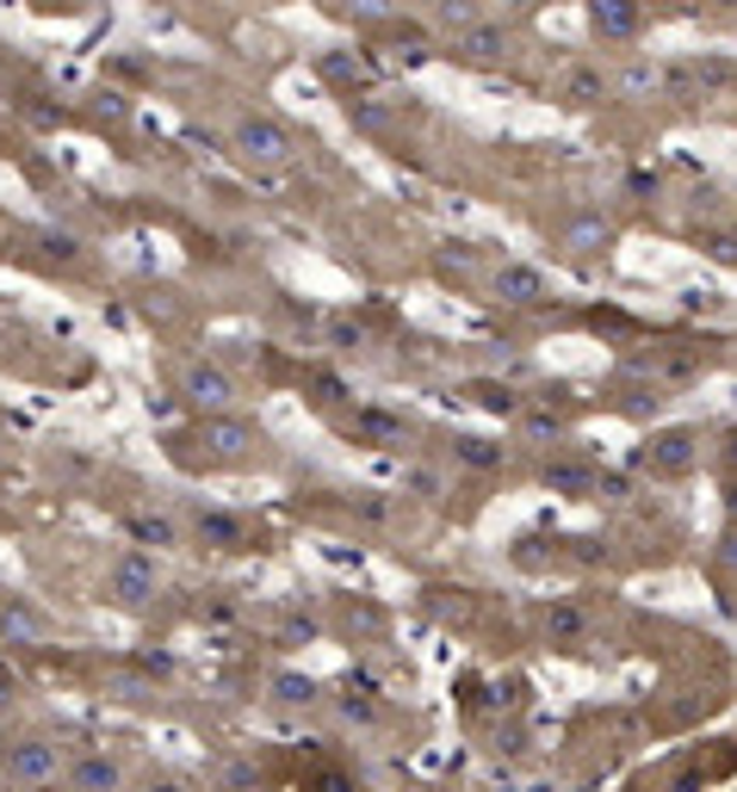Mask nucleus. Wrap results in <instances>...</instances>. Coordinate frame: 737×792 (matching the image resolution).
Segmentation results:
<instances>
[{"mask_svg":"<svg viewBox=\"0 0 737 792\" xmlns=\"http://www.w3.org/2000/svg\"><path fill=\"white\" fill-rule=\"evenodd\" d=\"M471 390H477V403L496 409V415H520V397L508 384H489V378H484V384H471Z\"/></svg>","mask_w":737,"mask_h":792,"instance_id":"24","label":"nucleus"},{"mask_svg":"<svg viewBox=\"0 0 737 792\" xmlns=\"http://www.w3.org/2000/svg\"><path fill=\"white\" fill-rule=\"evenodd\" d=\"M56 768H63V756H56L50 737H19V743L0 749V774L13 786H56Z\"/></svg>","mask_w":737,"mask_h":792,"instance_id":"1","label":"nucleus"},{"mask_svg":"<svg viewBox=\"0 0 737 792\" xmlns=\"http://www.w3.org/2000/svg\"><path fill=\"white\" fill-rule=\"evenodd\" d=\"M713 7H725V13H737V0H713Z\"/></svg>","mask_w":737,"mask_h":792,"instance_id":"33","label":"nucleus"},{"mask_svg":"<svg viewBox=\"0 0 737 792\" xmlns=\"http://www.w3.org/2000/svg\"><path fill=\"white\" fill-rule=\"evenodd\" d=\"M335 13H347V19H391L397 0H335Z\"/></svg>","mask_w":737,"mask_h":792,"instance_id":"25","label":"nucleus"},{"mask_svg":"<svg viewBox=\"0 0 737 792\" xmlns=\"http://www.w3.org/2000/svg\"><path fill=\"white\" fill-rule=\"evenodd\" d=\"M558 242H565L570 254H582V261H596V254L613 249V223H601L596 211H582V218L558 223Z\"/></svg>","mask_w":737,"mask_h":792,"instance_id":"12","label":"nucleus"},{"mask_svg":"<svg viewBox=\"0 0 737 792\" xmlns=\"http://www.w3.org/2000/svg\"><path fill=\"white\" fill-rule=\"evenodd\" d=\"M546 637L558 644V651H577V644L596 637V613H589L577 594H558V601L546 606Z\"/></svg>","mask_w":737,"mask_h":792,"instance_id":"7","label":"nucleus"},{"mask_svg":"<svg viewBox=\"0 0 737 792\" xmlns=\"http://www.w3.org/2000/svg\"><path fill=\"white\" fill-rule=\"evenodd\" d=\"M657 94H663V99H682V106H688V99H706V94H701V75H694L688 56L657 63Z\"/></svg>","mask_w":737,"mask_h":792,"instance_id":"17","label":"nucleus"},{"mask_svg":"<svg viewBox=\"0 0 737 792\" xmlns=\"http://www.w3.org/2000/svg\"><path fill=\"white\" fill-rule=\"evenodd\" d=\"M341 718H347V725H372V718H378V699H366V694H354V687H347V694H341Z\"/></svg>","mask_w":737,"mask_h":792,"instance_id":"26","label":"nucleus"},{"mask_svg":"<svg viewBox=\"0 0 737 792\" xmlns=\"http://www.w3.org/2000/svg\"><path fill=\"white\" fill-rule=\"evenodd\" d=\"M539 483H546L551 496H565V501H596L601 471L589 465V458H577V452H551L546 471H539Z\"/></svg>","mask_w":737,"mask_h":792,"instance_id":"5","label":"nucleus"},{"mask_svg":"<svg viewBox=\"0 0 737 792\" xmlns=\"http://www.w3.org/2000/svg\"><path fill=\"white\" fill-rule=\"evenodd\" d=\"M453 56H465V63H503L508 56V32L496 25V19H471L465 32L453 38Z\"/></svg>","mask_w":737,"mask_h":792,"instance_id":"10","label":"nucleus"},{"mask_svg":"<svg viewBox=\"0 0 737 792\" xmlns=\"http://www.w3.org/2000/svg\"><path fill=\"white\" fill-rule=\"evenodd\" d=\"M719 563H725V570H737V527L725 532V545H719Z\"/></svg>","mask_w":737,"mask_h":792,"instance_id":"29","label":"nucleus"},{"mask_svg":"<svg viewBox=\"0 0 737 792\" xmlns=\"http://www.w3.org/2000/svg\"><path fill=\"white\" fill-rule=\"evenodd\" d=\"M180 397H187L199 415H223V409L235 403V384H230V372L223 366H187V378H180Z\"/></svg>","mask_w":737,"mask_h":792,"instance_id":"6","label":"nucleus"},{"mask_svg":"<svg viewBox=\"0 0 737 792\" xmlns=\"http://www.w3.org/2000/svg\"><path fill=\"white\" fill-rule=\"evenodd\" d=\"M199 440H204L211 452H218V458H242V452H249L261 434H254V421H235V415H204V421H199Z\"/></svg>","mask_w":737,"mask_h":792,"instance_id":"11","label":"nucleus"},{"mask_svg":"<svg viewBox=\"0 0 737 792\" xmlns=\"http://www.w3.org/2000/svg\"><path fill=\"white\" fill-rule=\"evenodd\" d=\"M453 465H465V471H503L508 465V446H496V440H484V434H453Z\"/></svg>","mask_w":737,"mask_h":792,"instance_id":"16","label":"nucleus"},{"mask_svg":"<svg viewBox=\"0 0 737 792\" xmlns=\"http://www.w3.org/2000/svg\"><path fill=\"white\" fill-rule=\"evenodd\" d=\"M149 792H192L187 780H161V786H149Z\"/></svg>","mask_w":737,"mask_h":792,"instance_id":"31","label":"nucleus"},{"mask_svg":"<svg viewBox=\"0 0 737 792\" xmlns=\"http://www.w3.org/2000/svg\"><path fill=\"white\" fill-rule=\"evenodd\" d=\"M694 63V75H701V94L713 99V94H725V87H737V63L731 56H688Z\"/></svg>","mask_w":737,"mask_h":792,"instance_id":"20","label":"nucleus"},{"mask_svg":"<svg viewBox=\"0 0 737 792\" xmlns=\"http://www.w3.org/2000/svg\"><path fill=\"white\" fill-rule=\"evenodd\" d=\"M50 632V620L38 613L32 601H19V594H7V606H0V637L7 644H38V637Z\"/></svg>","mask_w":737,"mask_h":792,"instance_id":"14","label":"nucleus"},{"mask_svg":"<svg viewBox=\"0 0 737 792\" xmlns=\"http://www.w3.org/2000/svg\"><path fill=\"white\" fill-rule=\"evenodd\" d=\"M706 254L713 261H725V266H737V235L725 230V235H706Z\"/></svg>","mask_w":737,"mask_h":792,"instance_id":"28","label":"nucleus"},{"mask_svg":"<svg viewBox=\"0 0 737 792\" xmlns=\"http://www.w3.org/2000/svg\"><path fill=\"white\" fill-rule=\"evenodd\" d=\"M489 292H496V304H508V310H539V304H551V279L527 261H503L489 273Z\"/></svg>","mask_w":737,"mask_h":792,"instance_id":"3","label":"nucleus"},{"mask_svg":"<svg viewBox=\"0 0 737 792\" xmlns=\"http://www.w3.org/2000/svg\"><path fill=\"white\" fill-rule=\"evenodd\" d=\"M489 749H496V756H508V761H520V756H527V730H520V725L496 730V743H489Z\"/></svg>","mask_w":737,"mask_h":792,"instance_id":"27","label":"nucleus"},{"mask_svg":"<svg viewBox=\"0 0 737 792\" xmlns=\"http://www.w3.org/2000/svg\"><path fill=\"white\" fill-rule=\"evenodd\" d=\"M608 87H620L627 99H651L657 94V63H627L620 75H608Z\"/></svg>","mask_w":737,"mask_h":792,"instance_id":"22","label":"nucleus"},{"mask_svg":"<svg viewBox=\"0 0 737 792\" xmlns=\"http://www.w3.org/2000/svg\"><path fill=\"white\" fill-rule=\"evenodd\" d=\"M694 458H701V434L694 427H670V434H651L639 452V465L651 471V477H688Z\"/></svg>","mask_w":737,"mask_h":792,"instance_id":"4","label":"nucleus"},{"mask_svg":"<svg viewBox=\"0 0 737 792\" xmlns=\"http://www.w3.org/2000/svg\"><path fill=\"white\" fill-rule=\"evenodd\" d=\"M725 465H731V471H737V434H731V440H725Z\"/></svg>","mask_w":737,"mask_h":792,"instance_id":"32","label":"nucleus"},{"mask_svg":"<svg viewBox=\"0 0 737 792\" xmlns=\"http://www.w3.org/2000/svg\"><path fill=\"white\" fill-rule=\"evenodd\" d=\"M608 94H613V87H608V75H601L596 63H577L565 75V106H577V112H596Z\"/></svg>","mask_w":737,"mask_h":792,"instance_id":"15","label":"nucleus"},{"mask_svg":"<svg viewBox=\"0 0 737 792\" xmlns=\"http://www.w3.org/2000/svg\"><path fill=\"white\" fill-rule=\"evenodd\" d=\"M156 589H161V575H156V558H149V551H118V558H112L106 594H112L118 606H130V613H137V606L156 601Z\"/></svg>","mask_w":737,"mask_h":792,"instance_id":"2","label":"nucleus"},{"mask_svg":"<svg viewBox=\"0 0 737 792\" xmlns=\"http://www.w3.org/2000/svg\"><path fill=\"white\" fill-rule=\"evenodd\" d=\"M273 706H292V712L304 706V712H310L316 706V682L310 675H273Z\"/></svg>","mask_w":737,"mask_h":792,"instance_id":"23","label":"nucleus"},{"mask_svg":"<svg viewBox=\"0 0 737 792\" xmlns=\"http://www.w3.org/2000/svg\"><path fill=\"white\" fill-rule=\"evenodd\" d=\"M644 25V7L639 0H589V32L601 44H632Z\"/></svg>","mask_w":737,"mask_h":792,"instance_id":"8","label":"nucleus"},{"mask_svg":"<svg viewBox=\"0 0 737 792\" xmlns=\"http://www.w3.org/2000/svg\"><path fill=\"white\" fill-rule=\"evenodd\" d=\"M235 149L249 161H285L292 156V130L273 125V118H242V125H235Z\"/></svg>","mask_w":737,"mask_h":792,"instance_id":"9","label":"nucleus"},{"mask_svg":"<svg viewBox=\"0 0 737 792\" xmlns=\"http://www.w3.org/2000/svg\"><path fill=\"white\" fill-rule=\"evenodd\" d=\"M725 520L737 527V483H725Z\"/></svg>","mask_w":737,"mask_h":792,"instance_id":"30","label":"nucleus"},{"mask_svg":"<svg viewBox=\"0 0 737 792\" xmlns=\"http://www.w3.org/2000/svg\"><path fill=\"white\" fill-rule=\"evenodd\" d=\"M125 532L137 545H156V551H173V545H180V527H173L168 514H130Z\"/></svg>","mask_w":737,"mask_h":792,"instance_id":"19","label":"nucleus"},{"mask_svg":"<svg viewBox=\"0 0 737 792\" xmlns=\"http://www.w3.org/2000/svg\"><path fill=\"white\" fill-rule=\"evenodd\" d=\"M520 434L527 440H551V446H558V440L570 434V421L558 415V409H527L520 403Z\"/></svg>","mask_w":737,"mask_h":792,"instance_id":"21","label":"nucleus"},{"mask_svg":"<svg viewBox=\"0 0 737 792\" xmlns=\"http://www.w3.org/2000/svg\"><path fill=\"white\" fill-rule=\"evenodd\" d=\"M199 539L211 545V551H242V545H249V527H242L235 514H199Z\"/></svg>","mask_w":737,"mask_h":792,"instance_id":"18","label":"nucleus"},{"mask_svg":"<svg viewBox=\"0 0 737 792\" xmlns=\"http://www.w3.org/2000/svg\"><path fill=\"white\" fill-rule=\"evenodd\" d=\"M118 786H125V768L112 756H81L63 774V792H118Z\"/></svg>","mask_w":737,"mask_h":792,"instance_id":"13","label":"nucleus"}]
</instances>
